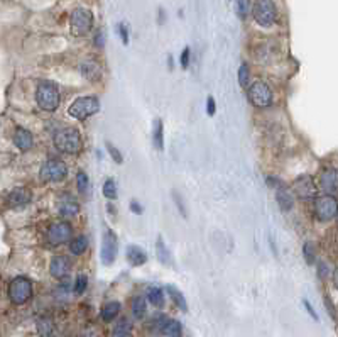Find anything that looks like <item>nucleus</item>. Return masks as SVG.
Segmentation results:
<instances>
[{
    "label": "nucleus",
    "instance_id": "nucleus-11",
    "mask_svg": "<svg viewBox=\"0 0 338 337\" xmlns=\"http://www.w3.org/2000/svg\"><path fill=\"white\" fill-rule=\"evenodd\" d=\"M117 246H119V241H117V235L112 229L106 227L103 230V237H101V261H103V265H112L115 261V256H117Z\"/></svg>",
    "mask_w": 338,
    "mask_h": 337
},
{
    "label": "nucleus",
    "instance_id": "nucleus-20",
    "mask_svg": "<svg viewBox=\"0 0 338 337\" xmlns=\"http://www.w3.org/2000/svg\"><path fill=\"white\" fill-rule=\"evenodd\" d=\"M126 258H127V261L131 263L132 266H142L147 261V255H146V252L142 251V249L139 247V246H134V244L127 247Z\"/></svg>",
    "mask_w": 338,
    "mask_h": 337
},
{
    "label": "nucleus",
    "instance_id": "nucleus-46",
    "mask_svg": "<svg viewBox=\"0 0 338 337\" xmlns=\"http://www.w3.org/2000/svg\"><path fill=\"white\" fill-rule=\"evenodd\" d=\"M331 278H333V285H335V288H338V268H336L335 271H333Z\"/></svg>",
    "mask_w": 338,
    "mask_h": 337
},
{
    "label": "nucleus",
    "instance_id": "nucleus-44",
    "mask_svg": "<svg viewBox=\"0 0 338 337\" xmlns=\"http://www.w3.org/2000/svg\"><path fill=\"white\" fill-rule=\"evenodd\" d=\"M173 197L176 198V204H178V209H179V210H181V214H183L184 217H186V212H184V207H183V202H181V198H179V195H178V193H176V192H174V193H173Z\"/></svg>",
    "mask_w": 338,
    "mask_h": 337
},
{
    "label": "nucleus",
    "instance_id": "nucleus-22",
    "mask_svg": "<svg viewBox=\"0 0 338 337\" xmlns=\"http://www.w3.org/2000/svg\"><path fill=\"white\" fill-rule=\"evenodd\" d=\"M152 141H154V146L157 151L164 149V126L161 119H156L154 127H152Z\"/></svg>",
    "mask_w": 338,
    "mask_h": 337
},
{
    "label": "nucleus",
    "instance_id": "nucleus-4",
    "mask_svg": "<svg viewBox=\"0 0 338 337\" xmlns=\"http://www.w3.org/2000/svg\"><path fill=\"white\" fill-rule=\"evenodd\" d=\"M34 286L27 276H16L9 285V298L14 305H24L32 298Z\"/></svg>",
    "mask_w": 338,
    "mask_h": 337
},
{
    "label": "nucleus",
    "instance_id": "nucleus-28",
    "mask_svg": "<svg viewBox=\"0 0 338 337\" xmlns=\"http://www.w3.org/2000/svg\"><path fill=\"white\" fill-rule=\"evenodd\" d=\"M146 312H147V303H146V298L144 297H136L132 300V315L137 318V320H141V318L146 317Z\"/></svg>",
    "mask_w": 338,
    "mask_h": 337
},
{
    "label": "nucleus",
    "instance_id": "nucleus-18",
    "mask_svg": "<svg viewBox=\"0 0 338 337\" xmlns=\"http://www.w3.org/2000/svg\"><path fill=\"white\" fill-rule=\"evenodd\" d=\"M276 200H277V204H279V207H281V209L284 210V212H289L291 209H293V205H294V197H293V193H291L282 183L277 185Z\"/></svg>",
    "mask_w": 338,
    "mask_h": 337
},
{
    "label": "nucleus",
    "instance_id": "nucleus-33",
    "mask_svg": "<svg viewBox=\"0 0 338 337\" xmlns=\"http://www.w3.org/2000/svg\"><path fill=\"white\" fill-rule=\"evenodd\" d=\"M88 288V276L85 273H80L75 280V286H73V292L75 295H83L85 290Z\"/></svg>",
    "mask_w": 338,
    "mask_h": 337
},
{
    "label": "nucleus",
    "instance_id": "nucleus-47",
    "mask_svg": "<svg viewBox=\"0 0 338 337\" xmlns=\"http://www.w3.org/2000/svg\"><path fill=\"white\" fill-rule=\"evenodd\" d=\"M96 46H103V43H101V34H96Z\"/></svg>",
    "mask_w": 338,
    "mask_h": 337
},
{
    "label": "nucleus",
    "instance_id": "nucleus-14",
    "mask_svg": "<svg viewBox=\"0 0 338 337\" xmlns=\"http://www.w3.org/2000/svg\"><path fill=\"white\" fill-rule=\"evenodd\" d=\"M69 271H71V261H69L66 256H54L53 260H51L49 273L53 278L63 280L69 275Z\"/></svg>",
    "mask_w": 338,
    "mask_h": 337
},
{
    "label": "nucleus",
    "instance_id": "nucleus-38",
    "mask_svg": "<svg viewBox=\"0 0 338 337\" xmlns=\"http://www.w3.org/2000/svg\"><path fill=\"white\" fill-rule=\"evenodd\" d=\"M328 275H330L328 265H326L325 261H319V263H318V276H319V278H321V280H325Z\"/></svg>",
    "mask_w": 338,
    "mask_h": 337
},
{
    "label": "nucleus",
    "instance_id": "nucleus-6",
    "mask_svg": "<svg viewBox=\"0 0 338 337\" xmlns=\"http://www.w3.org/2000/svg\"><path fill=\"white\" fill-rule=\"evenodd\" d=\"M247 99L254 107L266 109V107H271L272 102H274V94H272L271 87L267 85V83L254 81L247 89Z\"/></svg>",
    "mask_w": 338,
    "mask_h": 337
},
{
    "label": "nucleus",
    "instance_id": "nucleus-7",
    "mask_svg": "<svg viewBox=\"0 0 338 337\" xmlns=\"http://www.w3.org/2000/svg\"><path fill=\"white\" fill-rule=\"evenodd\" d=\"M69 27L75 36H86L93 29V14L88 9H76L69 17Z\"/></svg>",
    "mask_w": 338,
    "mask_h": 337
},
{
    "label": "nucleus",
    "instance_id": "nucleus-29",
    "mask_svg": "<svg viewBox=\"0 0 338 337\" xmlns=\"http://www.w3.org/2000/svg\"><path fill=\"white\" fill-rule=\"evenodd\" d=\"M147 300L152 303L154 307H163L164 305V292L157 286H152L147 292Z\"/></svg>",
    "mask_w": 338,
    "mask_h": 337
},
{
    "label": "nucleus",
    "instance_id": "nucleus-9",
    "mask_svg": "<svg viewBox=\"0 0 338 337\" xmlns=\"http://www.w3.org/2000/svg\"><path fill=\"white\" fill-rule=\"evenodd\" d=\"M314 215L321 222L333 220L338 215V200L331 195L318 197L314 202Z\"/></svg>",
    "mask_w": 338,
    "mask_h": 337
},
{
    "label": "nucleus",
    "instance_id": "nucleus-39",
    "mask_svg": "<svg viewBox=\"0 0 338 337\" xmlns=\"http://www.w3.org/2000/svg\"><path fill=\"white\" fill-rule=\"evenodd\" d=\"M189 54H191L189 48H184L183 53H181V68L183 70H186V68L189 66Z\"/></svg>",
    "mask_w": 338,
    "mask_h": 337
},
{
    "label": "nucleus",
    "instance_id": "nucleus-21",
    "mask_svg": "<svg viewBox=\"0 0 338 337\" xmlns=\"http://www.w3.org/2000/svg\"><path fill=\"white\" fill-rule=\"evenodd\" d=\"M161 334H164L166 337H181L183 327L178 320L166 317V320L163 322V327H161Z\"/></svg>",
    "mask_w": 338,
    "mask_h": 337
},
{
    "label": "nucleus",
    "instance_id": "nucleus-8",
    "mask_svg": "<svg viewBox=\"0 0 338 337\" xmlns=\"http://www.w3.org/2000/svg\"><path fill=\"white\" fill-rule=\"evenodd\" d=\"M41 180L48 183H58L63 182L68 177V166L63 163L61 159H48L46 163L41 166Z\"/></svg>",
    "mask_w": 338,
    "mask_h": 337
},
{
    "label": "nucleus",
    "instance_id": "nucleus-26",
    "mask_svg": "<svg viewBox=\"0 0 338 337\" xmlns=\"http://www.w3.org/2000/svg\"><path fill=\"white\" fill-rule=\"evenodd\" d=\"M132 330H134L132 322L129 320V318H126V317L120 318V320L114 327V334L117 337H129L132 334Z\"/></svg>",
    "mask_w": 338,
    "mask_h": 337
},
{
    "label": "nucleus",
    "instance_id": "nucleus-16",
    "mask_svg": "<svg viewBox=\"0 0 338 337\" xmlns=\"http://www.w3.org/2000/svg\"><path fill=\"white\" fill-rule=\"evenodd\" d=\"M14 144L26 153V151L32 149V146H34V136H32V132L27 131V129L17 127L16 132H14Z\"/></svg>",
    "mask_w": 338,
    "mask_h": 337
},
{
    "label": "nucleus",
    "instance_id": "nucleus-3",
    "mask_svg": "<svg viewBox=\"0 0 338 337\" xmlns=\"http://www.w3.org/2000/svg\"><path fill=\"white\" fill-rule=\"evenodd\" d=\"M68 112L76 121H86L88 117L100 112V100L95 95L80 97V99H76L75 102L69 105Z\"/></svg>",
    "mask_w": 338,
    "mask_h": 337
},
{
    "label": "nucleus",
    "instance_id": "nucleus-17",
    "mask_svg": "<svg viewBox=\"0 0 338 337\" xmlns=\"http://www.w3.org/2000/svg\"><path fill=\"white\" fill-rule=\"evenodd\" d=\"M58 212L61 217H75L80 212V204L71 197H61L58 202Z\"/></svg>",
    "mask_w": 338,
    "mask_h": 337
},
{
    "label": "nucleus",
    "instance_id": "nucleus-36",
    "mask_svg": "<svg viewBox=\"0 0 338 337\" xmlns=\"http://www.w3.org/2000/svg\"><path fill=\"white\" fill-rule=\"evenodd\" d=\"M303 256H304V260H306V263L308 265H313L314 263V246H313V242H304V246H303Z\"/></svg>",
    "mask_w": 338,
    "mask_h": 337
},
{
    "label": "nucleus",
    "instance_id": "nucleus-45",
    "mask_svg": "<svg viewBox=\"0 0 338 337\" xmlns=\"http://www.w3.org/2000/svg\"><path fill=\"white\" fill-rule=\"evenodd\" d=\"M325 303H326V307H328V310H330V313H331V317L335 318V312H333V307H331V302H330V298H325Z\"/></svg>",
    "mask_w": 338,
    "mask_h": 337
},
{
    "label": "nucleus",
    "instance_id": "nucleus-19",
    "mask_svg": "<svg viewBox=\"0 0 338 337\" xmlns=\"http://www.w3.org/2000/svg\"><path fill=\"white\" fill-rule=\"evenodd\" d=\"M80 71H81L83 78H85V80H88V81H98L100 78H101V68L95 61H85V63H81Z\"/></svg>",
    "mask_w": 338,
    "mask_h": 337
},
{
    "label": "nucleus",
    "instance_id": "nucleus-41",
    "mask_svg": "<svg viewBox=\"0 0 338 337\" xmlns=\"http://www.w3.org/2000/svg\"><path fill=\"white\" fill-rule=\"evenodd\" d=\"M215 110H216V104H215V99L210 95L206 99V114L208 115H215Z\"/></svg>",
    "mask_w": 338,
    "mask_h": 337
},
{
    "label": "nucleus",
    "instance_id": "nucleus-23",
    "mask_svg": "<svg viewBox=\"0 0 338 337\" xmlns=\"http://www.w3.org/2000/svg\"><path fill=\"white\" fill-rule=\"evenodd\" d=\"M88 249V239L85 235H76V237H71V241H69V251H71V255L75 256H81L85 255Z\"/></svg>",
    "mask_w": 338,
    "mask_h": 337
},
{
    "label": "nucleus",
    "instance_id": "nucleus-32",
    "mask_svg": "<svg viewBox=\"0 0 338 337\" xmlns=\"http://www.w3.org/2000/svg\"><path fill=\"white\" fill-rule=\"evenodd\" d=\"M103 197L108 200H115L117 198V185H115L114 178H106L103 183Z\"/></svg>",
    "mask_w": 338,
    "mask_h": 337
},
{
    "label": "nucleus",
    "instance_id": "nucleus-25",
    "mask_svg": "<svg viewBox=\"0 0 338 337\" xmlns=\"http://www.w3.org/2000/svg\"><path fill=\"white\" fill-rule=\"evenodd\" d=\"M119 312H120V303L119 302H108L101 307L100 317H101V320H105V322H112L114 318L119 315Z\"/></svg>",
    "mask_w": 338,
    "mask_h": 337
},
{
    "label": "nucleus",
    "instance_id": "nucleus-34",
    "mask_svg": "<svg viewBox=\"0 0 338 337\" xmlns=\"http://www.w3.org/2000/svg\"><path fill=\"white\" fill-rule=\"evenodd\" d=\"M88 185H90L88 175L85 172H78V175H76V190H78V193L85 195L86 190H88Z\"/></svg>",
    "mask_w": 338,
    "mask_h": 337
},
{
    "label": "nucleus",
    "instance_id": "nucleus-27",
    "mask_svg": "<svg viewBox=\"0 0 338 337\" xmlns=\"http://www.w3.org/2000/svg\"><path fill=\"white\" fill-rule=\"evenodd\" d=\"M38 332L41 337H53L54 335V324L48 317H41L38 320Z\"/></svg>",
    "mask_w": 338,
    "mask_h": 337
},
{
    "label": "nucleus",
    "instance_id": "nucleus-40",
    "mask_svg": "<svg viewBox=\"0 0 338 337\" xmlns=\"http://www.w3.org/2000/svg\"><path fill=\"white\" fill-rule=\"evenodd\" d=\"M117 31H119V34H120V38H122V43H124V44H127V43H129V31H127V26H126V24H119Z\"/></svg>",
    "mask_w": 338,
    "mask_h": 337
},
{
    "label": "nucleus",
    "instance_id": "nucleus-2",
    "mask_svg": "<svg viewBox=\"0 0 338 337\" xmlns=\"http://www.w3.org/2000/svg\"><path fill=\"white\" fill-rule=\"evenodd\" d=\"M36 102L46 112H54L61 104L58 87L53 81H41L36 90Z\"/></svg>",
    "mask_w": 338,
    "mask_h": 337
},
{
    "label": "nucleus",
    "instance_id": "nucleus-43",
    "mask_svg": "<svg viewBox=\"0 0 338 337\" xmlns=\"http://www.w3.org/2000/svg\"><path fill=\"white\" fill-rule=\"evenodd\" d=\"M303 302H304V307H306V310L309 312V315H311L314 320H318V315H316V312H314V308L311 307V303H309L308 300H303Z\"/></svg>",
    "mask_w": 338,
    "mask_h": 337
},
{
    "label": "nucleus",
    "instance_id": "nucleus-24",
    "mask_svg": "<svg viewBox=\"0 0 338 337\" xmlns=\"http://www.w3.org/2000/svg\"><path fill=\"white\" fill-rule=\"evenodd\" d=\"M156 252H157V260L163 263L164 266L171 265V252L161 235H157V239H156Z\"/></svg>",
    "mask_w": 338,
    "mask_h": 337
},
{
    "label": "nucleus",
    "instance_id": "nucleus-31",
    "mask_svg": "<svg viewBox=\"0 0 338 337\" xmlns=\"http://www.w3.org/2000/svg\"><path fill=\"white\" fill-rule=\"evenodd\" d=\"M239 85L245 90H247L249 85H251V70H249L247 63L240 64V68H239Z\"/></svg>",
    "mask_w": 338,
    "mask_h": 337
},
{
    "label": "nucleus",
    "instance_id": "nucleus-10",
    "mask_svg": "<svg viewBox=\"0 0 338 337\" xmlns=\"http://www.w3.org/2000/svg\"><path fill=\"white\" fill-rule=\"evenodd\" d=\"M71 237H73V227L66 220H59V222L51 224L48 234H46V239H48L51 246H61V244L71 241Z\"/></svg>",
    "mask_w": 338,
    "mask_h": 337
},
{
    "label": "nucleus",
    "instance_id": "nucleus-1",
    "mask_svg": "<svg viewBox=\"0 0 338 337\" xmlns=\"http://www.w3.org/2000/svg\"><path fill=\"white\" fill-rule=\"evenodd\" d=\"M54 147L64 154H78L81 149V134L75 127H64L54 134Z\"/></svg>",
    "mask_w": 338,
    "mask_h": 337
},
{
    "label": "nucleus",
    "instance_id": "nucleus-13",
    "mask_svg": "<svg viewBox=\"0 0 338 337\" xmlns=\"http://www.w3.org/2000/svg\"><path fill=\"white\" fill-rule=\"evenodd\" d=\"M319 187L326 195H335L338 193V170L326 168L319 175Z\"/></svg>",
    "mask_w": 338,
    "mask_h": 337
},
{
    "label": "nucleus",
    "instance_id": "nucleus-5",
    "mask_svg": "<svg viewBox=\"0 0 338 337\" xmlns=\"http://www.w3.org/2000/svg\"><path fill=\"white\" fill-rule=\"evenodd\" d=\"M254 21L261 27H272L277 21V9L274 0H256L252 7Z\"/></svg>",
    "mask_w": 338,
    "mask_h": 337
},
{
    "label": "nucleus",
    "instance_id": "nucleus-42",
    "mask_svg": "<svg viewBox=\"0 0 338 337\" xmlns=\"http://www.w3.org/2000/svg\"><path fill=\"white\" fill-rule=\"evenodd\" d=\"M131 210L134 212V214H137V215H141L142 214V207H141V204L139 202H131Z\"/></svg>",
    "mask_w": 338,
    "mask_h": 337
},
{
    "label": "nucleus",
    "instance_id": "nucleus-35",
    "mask_svg": "<svg viewBox=\"0 0 338 337\" xmlns=\"http://www.w3.org/2000/svg\"><path fill=\"white\" fill-rule=\"evenodd\" d=\"M249 11H251V2L249 0H237V14L240 19H247Z\"/></svg>",
    "mask_w": 338,
    "mask_h": 337
},
{
    "label": "nucleus",
    "instance_id": "nucleus-15",
    "mask_svg": "<svg viewBox=\"0 0 338 337\" xmlns=\"http://www.w3.org/2000/svg\"><path fill=\"white\" fill-rule=\"evenodd\" d=\"M31 200H32V192L29 190V188H16V190L11 192V195H9V198H7L9 205H11L12 209L24 207V205L29 204Z\"/></svg>",
    "mask_w": 338,
    "mask_h": 337
},
{
    "label": "nucleus",
    "instance_id": "nucleus-12",
    "mask_svg": "<svg viewBox=\"0 0 338 337\" xmlns=\"http://www.w3.org/2000/svg\"><path fill=\"white\" fill-rule=\"evenodd\" d=\"M293 190L299 198L306 200V198H314L318 195V188L314 182L311 180V177H301L294 182L293 185Z\"/></svg>",
    "mask_w": 338,
    "mask_h": 337
},
{
    "label": "nucleus",
    "instance_id": "nucleus-37",
    "mask_svg": "<svg viewBox=\"0 0 338 337\" xmlns=\"http://www.w3.org/2000/svg\"><path fill=\"white\" fill-rule=\"evenodd\" d=\"M106 149H108V154L112 156V159L115 161V163L117 164H122L124 163V158H122V154H120V151L117 149V147H115L112 142H106Z\"/></svg>",
    "mask_w": 338,
    "mask_h": 337
},
{
    "label": "nucleus",
    "instance_id": "nucleus-30",
    "mask_svg": "<svg viewBox=\"0 0 338 337\" xmlns=\"http://www.w3.org/2000/svg\"><path fill=\"white\" fill-rule=\"evenodd\" d=\"M168 292L171 295V298H173V302L178 305L179 308H181L183 312L188 310V303H186V298L183 297V293L179 292L178 288H174V286H168Z\"/></svg>",
    "mask_w": 338,
    "mask_h": 337
}]
</instances>
